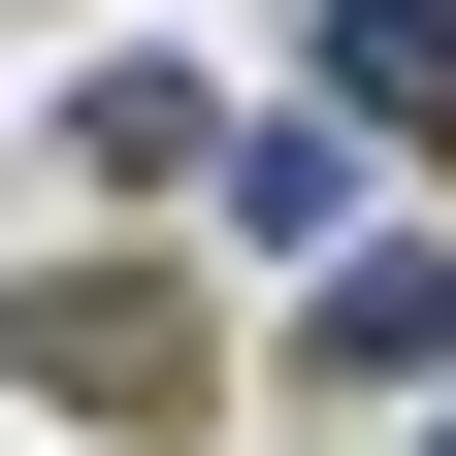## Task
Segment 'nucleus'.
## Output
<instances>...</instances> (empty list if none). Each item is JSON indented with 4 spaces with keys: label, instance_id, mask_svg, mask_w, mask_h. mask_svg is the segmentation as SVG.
Wrapping results in <instances>:
<instances>
[{
    "label": "nucleus",
    "instance_id": "f257e3e1",
    "mask_svg": "<svg viewBox=\"0 0 456 456\" xmlns=\"http://www.w3.org/2000/svg\"><path fill=\"white\" fill-rule=\"evenodd\" d=\"M0 391L33 424H98V456H196V294H131V261H0Z\"/></svg>",
    "mask_w": 456,
    "mask_h": 456
},
{
    "label": "nucleus",
    "instance_id": "f03ea898",
    "mask_svg": "<svg viewBox=\"0 0 456 456\" xmlns=\"http://www.w3.org/2000/svg\"><path fill=\"white\" fill-rule=\"evenodd\" d=\"M163 196H196L228 261H359V228H391V163L326 131V98H261V131H196V163H163Z\"/></svg>",
    "mask_w": 456,
    "mask_h": 456
},
{
    "label": "nucleus",
    "instance_id": "7ed1b4c3",
    "mask_svg": "<svg viewBox=\"0 0 456 456\" xmlns=\"http://www.w3.org/2000/svg\"><path fill=\"white\" fill-rule=\"evenodd\" d=\"M294 359L359 391V424H391V391H456V228H359V261H294Z\"/></svg>",
    "mask_w": 456,
    "mask_h": 456
},
{
    "label": "nucleus",
    "instance_id": "20e7f679",
    "mask_svg": "<svg viewBox=\"0 0 456 456\" xmlns=\"http://www.w3.org/2000/svg\"><path fill=\"white\" fill-rule=\"evenodd\" d=\"M294 98H326L359 163H456V0H326V33H294Z\"/></svg>",
    "mask_w": 456,
    "mask_h": 456
},
{
    "label": "nucleus",
    "instance_id": "39448f33",
    "mask_svg": "<svg viewBox=\"0 0 456 456\" xmlns=\"http://www.w3.org/2000/svg\"><path fill=\"white\" fill-rule=\"evenodd\" d=\"M196 131H228L196 66H66V196H163V163H196Z\"/></svg>",
    "mask_w": 456,
    "mask_h": 456
},
{
    "label": "nucleus",
    "instance_id": "423d86ee",
    "mask_svg": "<svg viewBox=\"0 0 456 456\" xmlns=\"http://www.w3.org/2000/svg\"><path fill=\"white\" fill-rule=\"evenodd\" d=\"M424 456H456V391H424Z\"/></svg>",
    "mask_w": 456,
    "mask_h": 456
}]
</instances>
